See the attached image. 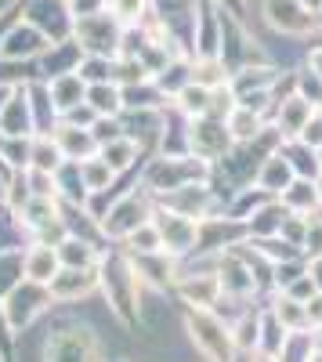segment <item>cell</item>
I'll use <instances>...</instances> for the list:
<instances>
[{
    "label": "cell",
    "instance_id": "6da1fadb",
    "mask_svg": "<svg viewBox=\"0 0 322 362\" xmlns=\"http://www.w3.org/2000/svg\"><path fill=\"white\" fill-rule=\"evenodd\" d=\"M185 329H189L196 351L207 362H236L239 348H236V337H232V326L221 322L210 308H192L185 315Z\"/></svg>",
    "mask_w": 322,
    "mask_h": 362
},
{
    "label": "cell",
    "instance_id": "7a4b0ae2",
    "mask_svg": "<svg viewBox=\"0 0 322 362\" xmlns=\"http://www.w3.org/2000/svg\"><path fill=\"white\" fill-rule=\"evenodd\" d=\"M232 134L225 127V119L217 116H196L189 127V148L196 153V160H217L228 153Z\"/></svg>",
    "mask_w": 322,
    "mask_h": 362
},
{
    "label": "cell",
    "instance_id": "3957f363",
    "mask_svg": "<svg viewBox=\"0 0 322 362\" xmlns=\"http://www.w3.org/2000/svg\"><path fill=\"white\" fill-rule=\"evenodd\" d=\"M156 228H160L167 254H189L199 243V221L181 214V210H163V214H156Z\"/></svg>",
    "mask_w": 322,
    "mask_h": 362
},
{
    "label": "cell",
    "instance_id": "277c9868",
    "mask_svg": "<svg viewBox=\"0 0 322 362\" xmlns=\"http://www.w3.org/2000/svg\"><path fill=\"white\" fill-rule=\"evenodd\" d=\"M265 18L279 29V33H315V15L301 4V0H265Z\"/></svg>",
    "mask_w": 322,
    "mask_h": 362
},
{
    "label": "cell",
    "instance_id": "5b68a950",
    "mask_svg": "<svg viewBox=\"0 0 322 362\" xmlns=\"http://www.w3.org/2000/svg\"><path fill=\"white\" fill-rule=\"evenodd\" d=\"M178 290H181L189 308H214L217 297L225 293L217 272H192V276H181L178 279Z\"/></svg>",
    "mask_w": 322,
    "mask_h": 362
},
{
    "label": "cell",
    "instance_id": "8992f818",
    "mask_svg": "<svg viewBox=\"0 0 322 362\" xmlns=\"http://www.w3.org/2000/svg\"><path fill=\"white\" fill-rule=\"evenodd\" d=\"M47 98H51V105L58 109V112H73L76 105H83L87 102V80L73 69V73H58V76H51V83H47Z\"/></svg>",
    "mask_w": 322,
    "mask_h": 362
},
{
    "label": "cell",
    "instance_id": "52a82bcc",
    "mask_svg": "<svg viewBox=\"0 0 322 362\" xmlns=\"http://www.w3.org/2000/svg\"><path fill=\"white\" fill-rule=\"evenodd\" d=\"M62 272V257H58V247H47V243H37L22 257V276L29 283H40V286H51V279Z\"/></svg>",
    "mask_w": 322,
    "mask_h": 362
},
{
    "label": "cell",
    "instance_id": "ba28073f",
    "mask_svg": "<svg viewBox=\"0 0 322 362\" xmlns=\"http://www.w3.org/2000/svg\"><path fill=\"white\" fill-rule=\"evenodd\" d=\"M138 225H145V203L138 196H124V199H116V206L109 210V218L102 221L105 235H131Z\"/></svg>",
    "mask_w": 322,
    "mask_h": 362
},
{
    "label": "cell",
    "instance_id": "9c48e42d",
    "mask_svg": "<svg viewBox=\"0 0 322 362\" xmlns=\"http://www.w3.org/2000/svg\"><path fill=\"white\" fill-rule=\"evenodd\" d=\"M98 286V272L95 268H62L51 279V297L58 300H76L83 293H91Z\"/></svg>",
    "mask_w": 322,
    "mask_h": 362
},
{
    "label": "cell",
    "instance_id": "30bf717a",
    "mask_svg": "<svg viewBox=\"0 0 322 362\" xmlns=\"http://www.w3.org/2000/svg\"><path fill=\"white\" fill-rule=\"evenodd\" d=\"M315 109H318V105H311L304 95H290V98L279 105V127H275L279 138H282V141H297Z\"/></svg>",
    "mask_w": 322,
    "mask_h": 362
},
{
    "label": "cell",
    "instance_id": "8fae6325",
    "mask_svg": "<svg viewBox=\"0 0 322 362\" xmlns=\"http://www.w3.org/2000/svg\"><path fill=\"white\" fill-rule=\"evenodd\" d=\"M294 177H297L294 160H286L282 153H272V156L265 160V167H261V174H257V189L265 192V196H275V192L282 196Z\"/></svg>",
    "mask_w": 322,
    "mask_h": 362
},
{
    "label": "cell",
    "instance_id": "7c38bea8",
    "mask_svg": "<svg viewBox=\"0 0 322 362\" xmlns=\"http://www.w3.org/2000/svg\"><path fill=\"white\" fill-rule=\"evenodd\" d=\"M225 127L232 134V141H254L261 138V131H265V124H261V112L250 109V105H232V112L225 116Z\"/></svg>",
    "mask_w": 322,
    "mask_h": 362
},
{
    "label": "cell",
    "instance_id": "4fadbf2b",
    "mask_svg": "<svg viewBox=\"0 0 322 362\" xmlns=\"http://www.w3.org/2000/svg\"><path fill=\"white\" fill-rule=\"evenodd\" d=\"M272 315H275V322L286 329V334H304V326H308V305L297 300V297H290L286 290H282V297H275Z\"/></svg>",
    "mask_w": 322,
    "mask_h": 362
},
{
    "label": "cell",
    "instance_id": "5bb4252c",
    "mask_svg": "<svg viewBox=\"0 0 322 362\" xmlns=\"http://www.w3.org/2000/svg\"><path fill=\"white\" fill-rule=\"evenodd\" d=\"M87 105H91L98 116H120L124 112V90L102 80V83H87Z\"/></svg>",
    "mask_w": 322,
    "mask_h": 362
},
{
    "label": "cell",
    "instance_id": "9a60e30c",
    "mask_svg": "<svg viewBox=\"0 0 322 362\" xmlns=\"http://www.w3.org/2000/svg\"><path fill=\"white\" fill-rule=\"evenodd\" d=\"M66 163V153L58 148V141L51 138V134H40V138H33L29 141V167H37V170H58Z\"/></svg>",
    "mask_w": 322,
    "mask_h": 362
},
{
    "label": "cell",
    "instance_id": "2e32d148",
    "mask_svg": "<svg viewBox=\"0 0 322 362\" xmlns=\"http://www.w3.org/2000/svg\"><path fill=\"white\" fill-rule=\"evenodd\" d=\"M98 156L120 174V170H127L134 160H138V145H134V138H127V134H120V138H112V141H105V145H98Z\"/></svg>",
    "mask_w": 322,
    "mask_h": 362
},
{
    "label": "cell",
    "instance_id": "e0dca14e",
    "mask_svg": "<svg viewBox=\"0 0 322 362\" xmlns=\"http://www.w3.org/2000/svg\"><path fill=\"white\" fill-rule=\"evenodd\" d=\"M282 203H286L290 210H297V214H311V206L318 203L315 181H308V177H294V181H290V189L282 192Z\"/></svg>",
    "mask_w": 322,
    "mask_h": 362
},
{
    "label": "cell",
    "instance_id": "ac0fdd59",
    "mask_svg": "<svg viewBox=\"0 0 322 362\" xmlns=\"http://www.w3.org/2000/svg\"><path fill=\"white\" fill-rule=\"evenodd\" d=\"M47 44H44V37L37 33V29H15V33L8 37V47H4V54H11V58H33V54H40Z\"/></svg>",
    "mask_w": 322,
    "mask_h": 362
},
{
    "label": "cell",
    "instance_id": "d6986e66",
    "mask_svg": "<svg viewBox=\"0 0 322 362\" xmlns=\"http://www.w3.org/2000/svg\"><path fill=\"white\" fill-rule=\"evenodd\" d=\"M232 337H236V348L239 351L261 348V315L257 312H243V319L232 326Z\"/></svg>",
    "mask_w": 322,
    "mask_h": 362
},
{
    "label": "cell",
    "instance_id": "ffe728a7",
    "mask_svg": "<svg viewBox=\"0 0 322 362\" xmlns=\"http://www.w3.org/2000/svg\"><path fill=\"white\" fill-rule=\"evenodd\" d=\"M127 243H131V250H134V254H160V250H163V239H160L156 221L138 225V228L127 235ZM163 254H167V250H163Z\"/></svg>",
    "mask_w": 322,
    "mask_h": 362
},
{
    "label": "cell",
    "instance_id": "44dd1931",
    "mask_svg": "<svg viewBox=\"0 0 322 362\" xmlns=\"http://www.w3.org/2000/svg\"><path fill=\"white\" fill-rule=\"evenodd\" d=\"M109 8H112L116 18L131 22V18H138V15L145 11V0H109Z\"/></svg>",
    "mask_w": 322,
    "mask_h": 362
},
{
    "label": "cell",
    "instance_id": "7402d4cb",
    "mask_svg": "<svg viewBox=\"0 0 322 362\" xmlns=\"http://www.w3.org/2000/svg\"><path fill=\"white\" fill-rule=\"evenodd\" d=\"M308 322L311 326H322V290H315L311 300H308Z\"/></svg>",
    "mask_w": 322,
    "mask_h": 362
},
{
    "label": "cell",
    "instance_id": "603a6c76",
    "mask_svg": "<svg viewBox=\"0 0 322 362\" xmlns=\"http://www.w3.org/2000/svg\"><path fill=\"white\" fill-rule=\"evenodd\" d=\"M308 276H311V283L322 290V254H318V257H311V264H308Z\"/></svg>",
    "mask_w": 322,
    "mask_h": 362
},
{
    "label": "cell",
    "instance_id": "cb8c5ba5",
    "mask_svg": "<svg viewBox=\"0 0 322 362\" xmlns=\"http://www.w3.org/2000/svg\"><path fill=\"white\" fill-rule=\"evenodd\" d=\"M250 362H279V355H275V351H265V348H257V351L250 355Z\"/></svg>",
    "mask_w": 322,
    "mask_h": 362
},
{
    "label": "cell",
    "instance_id": "d4e9b609",
    "mask_svg": "<svg viewBox=\"0 0 322 362\" xmlns=\"http://www.w3.org/2000/svg\"><path fill=\"white\" fill-rule=\"evenodd\" d=\"M18 87H8V83H0V109H4L8 102H11V95H15Z\"/></svg>",
    "mask_w": 322,
    "mask_h": 362
},
{
    "label": "cell",
    "instance_id": "484cf974",
    "mask_svg": "<svg viewBox=\"0 0 322 362\" xmlns=\"http://www.w3.org/2000/svg\"><path fill=\"white\" fill-rule=\"evenodd\" d=\"M221 4H225L228 11H236V15H243V8H246V0H221Z\"/></svg>",
    "mask_w": 322,
    "mask_h": 362
},
{
    "label": "cell",
    "instance_id": "4316f807",
    "mask_svg": "<svg viewBox=\"0 0 322 362\" xmlns=\"http://www.w3.org/2000/svg\"><path fill=\"white\" fill-rule=\"evenodd\" d=\"M311 66H315V69H318V73H315V76H318V80H322V47H315V51H311Z\"/></svg>",
    "mask_w": 322,
    "mask_h": 362
},
{
    "label": "cell",
    "instance_id": "83f0119b",
    "mask_svg": "<svg viewBox=\"0 0 322 362\" xmlns=\"http://www.w3.org/2000/svg\"><path fill=\"white\" fill-rule=\"evenodd\" d=\"M8 181H11V177H8ZM8 181H4V177H0V199H4V189H8Z\"/></svg>",
    "mask_w": 322,
    "mask_h": 362
},
{
    "label": "cell",
    "instance_id": "f1b7e54d",
    "mask_svg": "<svg viewBox=\"0 0 322 362\" xmlns=\"http://www.w3.org/2000/svg\"><path fill=\"white\" fill-rule=\"evenodd\" d=\"M315 189H318V206H322V177L315 181Z\"/></svg>",
    "mask_w": 322,
    "mask_h": 362
},
{
    "label": "cell",
    "instance_id": "f546056e",
    "mask_svg": "<svg viewBox=\"0 0 322 362\" xmlns=\"http://www.w3.org/2000/svg\"><path fill=\"white\" fill-rule=\"evenodd\" d=\"M315 156H318V167H322V145H318V148H315Z\"/></svg>",
    "mask_w": 322,
    "mask_h": 362
}]
</instances>
